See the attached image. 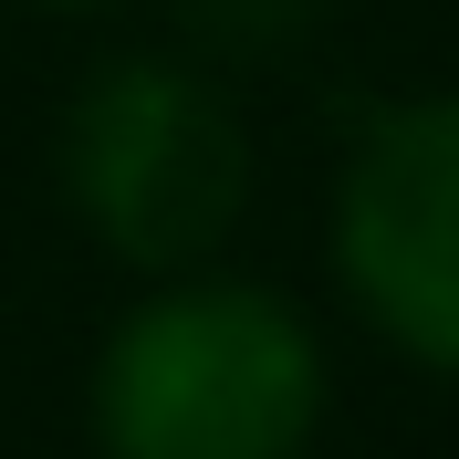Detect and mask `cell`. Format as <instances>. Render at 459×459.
I'll use <instances>...</instances> for the list:
<instances>
[{
    "mask_svg": "<svg viewBox=\"0 0 459 459\" xmlns=\"http://www.w3.org/2000/svg\"><path fill=\"white\" fill-rule=\"evenodd\" d=\"M334 407L324 334L251 272H157L105 324L84 418L105 459H303Z\"/></svg>",
    "mask_w": 459,
    "mask_h": 459,
    "instance_id": "6da1fadb",
    "label": "cell"
},
{
    "mask_svg": "<svg viewBox=\"0 0 459 459\" xmlns=\"http://www.w3.org/2000/svg\"><path fill=\"white\" fill-rule=\"evenodd\" d=\"M63 209L126 272H199L251 220V115L178 53H105L53 126Z\"/></svg>",
    "mask_w": 459,
    "mask_h": 459,
    "instance_id": "7a4b0ae2",
    "label": "cell"
},
{
    "mask_svg": "<svg viewBox=\"0 0 459 459\" xmlns=\"http://www.w3.org/2000/svg\"><path fill=\"white\" fill-rule=\"evenodd\" d=\"M344 314L397 366L459 376V94L366 105L324 209Z\"/></svg>",
    "mask_w": 459,
    "mask_h": 459,
    "instance_id": "3957f363",
    "label": "cell"
},
{
    "mask_svg": "<svg viewBox=\"0 0 459 459\" xmlns=\"http://www.w3.org/2000/svg\"><path fill=\"white\" fill-rule=\"evenodd\" d=\"M188 11H199V31L220 53H282L292 31L314 22V0H188Z\"/></svg>",
    "mask_w": 459,
    "mask_h": 459,
    "instance_id": "277c9868",
    "label": "cell"
},
{
    "mask_svg": "<svg viewBox=\"0 0 459 459\" xmlns=\"http://www.w3.org/2000/svg\"><path fill=\"white\" fill-rule=\"evenodd\" d=\"M22 11H53V22H94V11H126V0H22Z\"/></svg>",
    "mask_w": 459,
    "mask_h": 459,
    "instance_id": "5b68a950",
    "label": "cell"
}]
</instances>
